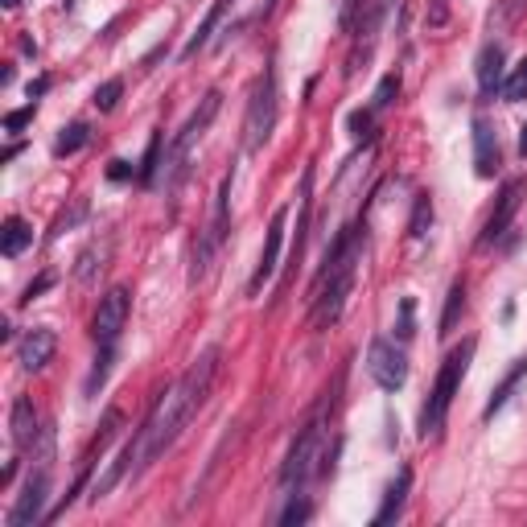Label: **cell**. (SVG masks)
I'll use <instances>...</instances> for the list:
<instances>
[{
    "mask_svg": "<svg viewBox=\"0 0 527 527\" xmlns=\"http://www.w3.org/2000/svg\"><path fill=\"white\" fill-rule=\"evenodd\" d=\"M330 412H334V400L326 396L318 408H313V416L305 420V429L297 433V441H293V449H289L285 466H280V486H285V495H289V490H305V482H309L313 474L326 470V429H330Z\"/></svg>",
    "mask_w": 527,
    "mask_h": 527,
    "instance_id": "1",
    "label": "cell"
},
{
    "mask_svg": "<svg viewBox=\"0 0 527 527\" xmlns=\"http://www.w3.org/2000/svg\"><path fill=\"white\" fill-rule=\"evenodd\" d=\"M470 359H474V338L445 355V363H441V371H437V379H433V392H429L425 408H420V437H425V441L437 437V433L445 429L449 408H453V396H458V388H462Z\"/></svg>",
    "mask_w": 527,
    "mask_h": 527,
    "instance_id": "2",
    "label": "cell"
},
{
    "mask_svg": "<svg viewBox=\"0 0 527 527\" xmlns=\"http://www.w3.org/2000/svg\"><path fill=\"white\" fill-rule=\"evenodd\" d=\"M219 108H223V91H206L202 95V103L190 112V120L182 124V132L169 140V153H165V161H161V173H165V190L169 194H178L182 190V182H186V161H190V149L202 140V132L215 124V116H219Z\"/></svg>",
    "mask_w": 527,
    "mask_h": 527,
    "instance_id": "3",
    "label": "cell"
},
{
    "mask_svg": "<svg viewBox=\"0 0 527 527\" xmlns=\"http://www.w3.org/2000/svg\"><path fill=\"white\" fill-rule=\"evenodd\" d=\"M276 112H280V91H276V66L268 62L252 87L248 116H243V149L248 153H260L268 145V136L276 128Z\"/></svg>",
    "mask_w": 527,
    "mask_h": 527,
    "instance_id": "4",
    "label": "cell"
},
{
    "mask_svg": "<svg viewBox=\"0 0 527 527\" xmlns=\"http://www.w3.org/2000/svg\"><path fill=\"white\" fill-rule=\"evenodd\" d=\"M50 458H54V437L42 433V453H38V462H33L25 486H21V495L9 511V527H33V523H42L46 519V499H50Z\"/></svg>",
    "mask_w": 527,
    "mask_h": 527,
    "instance_id": "5",
    "label": "cell"
},
{
    "mask_svg": "<svg viewBox=\"0 0 527 527\" xmlns=\"http://www.w3.org/2000/svg\"><path fill=\"white\" fill-rule=\"evenodd\" d=\"M124 433V412L120 408H108V416H103V425H99V433H95V441L87 445V453H83V462H79V478H75V486L66 490V499H62V507L58 511H50L46 519H58L70 503H75V495H83V486H87V478H91V466L103 458V453H108V445L116 441Z\"/></svg>",
    "mask_w": 527,
    "mask_h": 527,
    "instance_id": "6",
    "label": "cell"
},
{
    "mask_svg": "<svg viewBox=\"0 0 527 527\" xmlns=\"http://www.w3.org/2000/svg\"><path fill=\"white\" fill-rule=\"evenodd\" d=\"M128 313H132V293L124 285L108 289L99 297V309H95V318H91V334L99 346H116L124 326H128Z\"/></svg>",
    "mask_w": 527,
    "mask_h": 527,
    "instance_id": "7",
    "label": "cell"
},
{
    "mask_svg": "<svg viewBox=\"0 0 527 527\" xmlns=\"http://www.w3.org/2000/svg\"><path fill=\"white\" fill-rule=\"evenodd\" d=\"M367 371H371V379L379 383L383 392H400L408 383V355L396 342L375 338L371 350H367Z\"/></svg>",
    "mask_w": 527,
    "mask_h": 527,
    "instance_id": "8",
    "label": "cell"
},
{
    "mask_svg": "<svg viewBox=\"0 0 527 527\" xmlns=\"http://www.w3.org/2000/svg\"><path fill=\"white\" fill-rule=\"evenodd\" d=\"M523 198H527V178H511L507 186H503V194H499V202H495V210H490V219H486V227H482V248H490V243H499L503 235H507V227L515 223V215H519V206H523Z\"/></svg>",
    "mask_w": 527,
    "mask_h": 527,
    "instance_id": "9",
    "label": "cell"
},
{
    "mask_svg": "<svg viewBox=\"0 0 527 527\" xmlns=\"http://www.w3.org/2000/svg\"><path fill=\"white\" fill-rule=\"evenodd\" d=\"M285 227H289V206H280L276 215H272V223H268L260 264H256V272H252V280H248V293H252V297L268 285V280L276 276V268H280V248H285Z\"/></svg>",
    "mask_w": 527,
    "mask_h": 527,
    "instance_id": "10",
    "label": "cell"
},
{
    "mask_svg": "<svg viewBox=\"0 0 527 527\" xmlns=\"http://www.w3.org/2000/svg\"><path fill=\"white\" fill-rule=\"evenodd\" d=\"M503 165V153H499V132L486 116H474V173L478 178H495Z\"/></svg>",
    "mask_w": 527,
    "mask_h": 527,
    "instance_id": "11",
    "label": "cell"
},
{
    "mask_svg": "<svg viewBox=\"0 0 527 527\" xmlns=\"http://www.w3.org/2000/svg\"><path fill=\"white\" fill-rule=\"evenodd\" d=\"M379 25H383V0H371L367 13H363V17H359V25H355V50H350L346 75H359V66L371 58L375 38H379Z\"/></svg>",
    "mask_w": 527,
    "mask_h": 527,
    "instance_id": "12",
    "label": "cell"
},
{
    "mask_svg": "<svg viewBox=\"0 0 527 527\" xmlns=\"http://www.w3.org/2000/svg\"><path fill=\"white\" fill-rule=\"evenodd\" d=\"M54 350H58L54 330L38 326V330H29V334L21 338V346H17V363H21L25 371H42V367L54 359Z\"/></svg>",
    "mask_w": 527,
    "mask_h": 527,
    "instance_id": "13",
    "label": "cell"
},
{
    "mask_svg": "<svg viewBox=\"0 0 527 527\" xmlns=\"http://www.w3.org/2000/svg\"><path fill=\"white\" fill-rule=\"evenodd\" d=\"M474 75H478V91L490 99L495 91H503V46L499 42H486L474 58Z\"/></svg>",
    "mask_w": 527,
    "mask_h": 527,
    "instance_id": "14",
    "label": "cell"
},
{
    "mask_svg": "<svg viewBox=\"0 0 527 527\" xmlns=\"http://www.w3.org/2000/svg\"><path fill=\"white\" fill-rule=\"evenodd\" d=\"M13 445H17V453H25V449H33L42 441V429H38V408H33V400L29 396H17L13 400Z\"/></svg>",
    "mask_w": 527,
    "mask_h": 527,
    "instance_id": "15",
    "label": "cell"
},
{
    "mask_svg": "<svg viewBox=\"0 0 527 527\" xmlns=\"http://www.w3.org/2000/svg\"><path fill=\"white\" fill-rule=\"evenodd\" d=\"M231 9V0H210V9H206V17L198 21V29L190 33V42L182 46V58L190 62V58H198L202 50H206V42H210V33L219 29V21H223V13Z\"/></svg>",
    "mask_w": 527,
    "mask_h": 527,
    "instance_id": "16",
    "label": "cell"
},
{
    "mask_svg": "<svg viewBox=\"0 0 527 527\" xmlns=\"http://www.w3.org/2000/svg\"><path fill=\"white\" fill-rule=\"evenodd\" d=\"M408 490H412V470L404 466L400 474H396V482L388 486V495H383V507L375 511V527H383V523H392L400 511H404V499H408Z\"/></svg>",
    "mask_w": 527,
    "mask_h": 527,
    "instance_id": "17",
    "label": "cell"
},
{
    "mask_svg": "<svg viewBox=\"0 0 527 527\" xmlns=\"http://www.w3.org/2000/svg\"><path fill=\"white\" fill-rule=\"evenodd\" d=\"M29 243H33V227L21 215H9L5 219V231H0V252H5V260H17L29 248Z\"/></svg>",
    "mask_w": 527,
    "mask_h": 527,
    "instance_id": "18",
    "label": "cell"
},
{
    "mask_svg": "<svg viewBox=\"0 0 527 527\" xmlns=\"http://www.w3.org/2000/svg\"><path fill=\"white\" fill-rule=\"evenodd\" d=\"M523 375H527V355H523V359H515V367L503 375V383H499L495 392H490V400H486V408H482V416H486V420H490V416H495V412L511 400V392L519 388V379H523Z\"/></svg>",
    "mask_w": 527,
    "mask_h": 527,
    "instance_id": "19",
    "label": "cell"
},
{
    "mask_svg": "<svg viewBox=\"0 0 527 527\" xmlns=\"http://www.w3.org/2000/svg\"><path fill=\"white\" fill-rule=\"evenodd\" d=\"M227 215H231V173L219 182V194H215V219H210V239H215V248H223L227 239Z\"/></svg>",
    "mask_w": 527,
    "mask_h": 527,
    "instance_id": "20",
    "label": "cell"
},
{
    "mask_svg": "<svg viewBox=\"0 0 527 527\" xmlns=\"http://www.w3.org/2000/svg\"><path fill=\"white\" fill-rule=\"evenodd\" d=\"M462 313H466V280H453V285H449V297H445V313H441V330H437V334L449 338Z\"/></svg>",
    "mask_w": 527,
    "mask_h": 527,
    "instance_id": "21",
    "label": "cell"
},
{
    "mask_svg": "<svg viewBox=\"0 0 527 527\" xmlns=\"http://www.w3.org/2000/svg\"><path fill=\"white\" fill-rule=\"evenodd\" d=\"M87 124H70V128H62V136L54 140V157H70V153H79L83 145H87Z\"/></svg>",
    "mask_w": 527,
    "mask_h": 527,
    "instance_id": "22",
    "label": "cell"
},
{
    "mask_svg": "<svg viewBox=\"0 0 527 527\" xmlns=\"http://www.w3.org/2000/svg\"><path fill=\"white\" fill-rule=\"evenodd\" d=\"M429 223H433V198H429V194H420L416 206H412L408 235H412V239H425V235H429Z\"/></svg>",
    "mask_w": 527,
    "mask_h": 527,
    "instance_id": "23",
    "label": "cell"
},
{
    "mask_svg": "<svg viewBox=\"0 0 527 527\" xmlns=\"http://www.w3.org/2000/svg\"><path fill=\"white\" fill-rule=\"evenodd\" d=\"M396 95H400V75L392 70V75L379 79V87H375V95H371V112H388L392 103H396Z\"/></svg>",
    "mask_w": 527,
    "mask_h": 527,
    "instance_id": "24",
    "label": "cell"
},
{
    "mask_svg": "<svg viewBox=\"0 0 527 527\" xmlns=\"http://www.w3.org/2000/svg\"><path fill=\"white\" fill-rule=\"evenodd\" d=\"M157 178H161V132H153L149 140L145 165H140V186H157Z\"/></svg>",
    "mask_w": 527,
    "mask_h": 527,
    "instance_id": "25",
    "label": "cell"
},
{
    "mask_svg": "<svg viewBox=\"0 0 527 527\" xmlns=\"http://www.w3.org/2000/svg\"><path fill=\"white\" fill-rule=\"evenodd\" d=\"M309 511H313V507H309V499L301 495V490H289V503H285V511L276 515V523H285V527H289V523H305Z\"/></svg>",
    "mask_w": 527,
    "mask_h": 527,
    "instance_id": "26",
    "label": "cell"
},
{
    "mask_svg": "<svg viewBox=\"0 0 527 527\" xmlns=\"http://www.w3.org/2000/svg\"><path fill=\"white\" fill-rule=\"evenodd\" d=\"M527 9V0H503V5L495 9V13H490V29H507V25H515L519 21V13Z\"/></svg>",
    "mask_w": 527,
    "mask_h": 527,
    "instance_id": "27",
    "label": "cell"
},
{
    "mask_svg": "<svg viewBox=\"0 0 527 527\" xmlns=\"http://www.w3.org/2000/svg\"><path fill=\"white\" fill-rule=\"evenodd\" d=\"M503 95H507V103H519V99H527V58L511 70V79H503Z\"/></svg>",
    "mask_w": 527,
    "mask_h": 527,
    "instance_id": "28",
    "label": "cell"
},
{
    "mask_svg": "<svg viewBox=\"0 0 527 527\" xmlns=\"http://www.w3.org/2000/svg\"><path fill=\"white\" fill-rule=\"evenodd\" d=\"M87 219V198H75L70 202V210H62V215L54 219V235H62V231H70V227H79Z\"/></svg>",
    "mask_w": 527,
    "mask_h": 527,
    "instance_id": "29",
    "label": "cell"
},
{
    "mask_svg": "<svg viewBox=\"0 0 527 527\" xmlns=\"http://www.w3.org/2000/svg\"><path fill=\"white\" fill-rule=\"evenodd\" d=\"M120 95H124V83L120 79H108L103 87H95V108L99 112H112L116 103H120Z\"/></svg>",
    "mask_w": 527,
    "mask_h": 527,
    "instance_id": "30",
    "label": "cell"
},
{
    "mask_svg": "<svg viewBox=\"0 0 527 527\" xmlns=\"http://www.w3.org/2000/svg\"><path fill=\"white\" fill-rule=\"evenodd\" d=\"M33 112H38V103H33V99L25 103V108H17V112H9V116H5V132H21V128H25L29 120H33Z\"/></svg>",
    "mask_w": 527,
    "mask_h": 527,
    "instance_id": "31",
    "label": "cell"
},
{
    "mask_svg": "<svg viewBox=\"0 0 527 527\" xmlns=\"http://www.w3.org/2000/svg\"><path fill=\"white\" fill-rule=\"evenodd\" d=\"M350 132H355V136H367V132H371V112H350Z\"/></svg>",
    "mask_w": 527,
    "mask_h": 527,
    "instance_id": "32",
    "label": "cell"
},
{
    "mask_svg": "<svg viewBox=\"0 0 527 527\" xmlns=\"http://www.w3.org/2000/svg\"><path fill=\"white\" fill-rule=\"evenodd\" d=\"M50 285H54V276H50V272H46V276H38V280H33V285L25 289V297H21V301H33V297H38V293H46Z\"/></svg>",
    "mask_w": 527,
    "mask_h": 527,
    "instance_id": "33",
    "label": "cell"
},
{
    "mask_svg": "<svg viewBox=\"0 0 527 527\" xmlns=\"http://www.w3.org/2000/svg\"><path fill=\"white\" fill-rule=\"evenodd\" d=\"M108 178H112V182H128V178H132V165H128V161H112Z\"/></svg>",
    "mask_w": 527,
    "mask_h": 527,
    "instance_id": "34",
    "label": "cell"
},
{
    "mask_svg": "<svg viewBox=\"0 0 527 527\" xmlns=\"http://www.w3.org/2000/svg\"><path fill=\"white\" fill-rule=\"evenodd\" d=\"M519 153H523V157H527V124H523V128H519Z\"/></svg>",
    "mask_w": 527,
    "mask_h": 527,
    "instance_id": "35",
    "label": "cell"
},
{
    "mask_svg": "<svg viewBox=\"0 0 527 527\" xmlns=\"http://www.w3.org/2000/svg\"><path fill=\"white\" fill-rule=\"evenodd\" d=\"M21 5V0H5V9H17Z\"/></svg>",
    "mask_w": 527,
    "mask_h": 527,
    "instance_id": "36",
    "label": "cell"
}]
</instances>
